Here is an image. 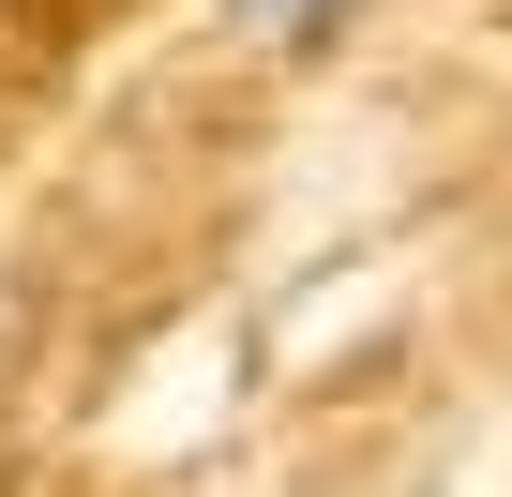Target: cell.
I'll list each match as a JSON object with an SVG mask.
<instances>
[{
    "instance_id": "6da1fadb",
    "label": "cell",
    "mask_w": 512,
    "mask_h": 497,
    "mask_svg": "<svg viewBox=\"0 0 512 497\" xmlns=\"http://www.w3.org/2000/svg\"><path fill=\"white\" fill-rule=\"evenodd\" d=\"M226 31H256V46H317V31H347V0H226Z\"/></svg>"
}]
</instances>
